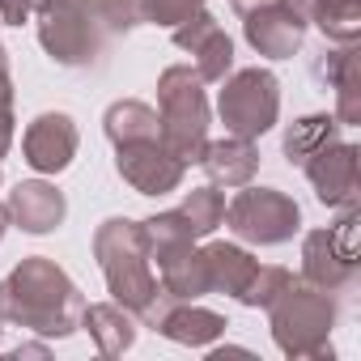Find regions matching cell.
Here are the masks:
<instances>
[{
	"mask_svg": "<svg viewBox=\"0 0 361 361\" xmlns=\"http://www.w3.org/2000/svg\"><path fill=\"white\" fill-rule=\"evenodd\" d=\"M43 51L64 68H90L102 60L115 35L140 22L136 0H30Z\"/></svg>",
	"mask_w": 361,
	"mask_h": 361,
	"instance_id": "cell-1",
	"label": "cell"
},
{
	"mask_svg": "<svg viewBox=\"0 0 361 361\" xmlns=\"http://www.w3.org/2000/svg\"><path fill=\"white\" fill-rule=\"evenodd\" d=\"M81 314H85L81 289L47 255H26L0 281V323L26 327L47 340H64L81 327Z\"/></svg>",
	"mask_w": 361,
	"mask_h": 361,
	"instance_id": "cell-2",
	"label": "cell"
},
{
	"mask_svg": "<svg viewBox=\"0 0 361 361\" xmlns=\"http://www.w3.org/2000/svg\"><path fill=\"white\" fill-rule=\"evenodd\" d=\"M94 259H98V268H102V276H106L111 298H115L123 310H132L136 323H145V314L153 310L161 285H157V276H153L140 221L106 217V221L94 230Z\"/></svg>",
	"mask_w": 361,
	"mask_h": 361,
	"instance_id": "cell-3",
	"label": "cell"
},
{
	"mask_svg": "<svg viewBox=\"0 0 361 361\" xmlns=\"http://www.w3.org/2000/svg\"><path fill=\"white\" fill-rule=\"evenodd\" d=\"M157 140L183 161H200L209 145V98L192 64H170L157 77Z\"/></svg>",
	"mask_w": 361,
	"mask_h": 361,
	"instance_id": "cell-4",
	"label": "cell"
},
{
	"mask_svg": "<svg viewBox=\"0 0 361 361\" xmlns=\"http://www.w3.org/2000/svg\"><path fill=\"white\" fill-rule=\"evenodd\" d=\"M268 327L285 357H327L331 361L336 298L306 281H289V289L268 306Z\"/></svg>",
	"mask_w": 361,
	"mask_h": 361,
	"instance_id": "cell-5",
	"label": "cell"
},
{
	"mask_svg": "<svg viewBox=\"0 0 361 361\" xmlns=\"http://www.w3.org/2000/svg\"><path fill=\"white\" fill-rule=\"evenodd\" d=\"M217 115L230 136L259 140L264 132L276 128L281 115V81L268 68H238L221 81L217 94Z\"/></svg>",
	"mask_w": 361,
	"mask_h": 361,
	"instance_id": "cell-6",
	"label": "cell"
},
{
	"mask_svg": "<svg viewBox=\"0 0 361 361\" xmlns=\"http://www.w3.org/2000/svg\"><path fill=\"white\" fill-rule=\"evenodd\" d=\"M226 221L243 243L255 247H281L302 230V209L293 196L276 192V188H243L230 204H226Z\"/></svg>",
	"mask_w": 361,
	"mask_h": 361,
	"instance_id": "cell-7",
	"label": "cell"
},
{
	"mask_svg": "<svg viewBox=\"0 0 361 361\" xmlns=\"http://www.w3.org/2000/svg\"><path fill=\"white\" fill-rule=\"evenodd\" d=\"M115 170L136 196H166L183 188L188 166L178 161L161 140H136L115 149Z\"/></svg>",
	"mask_w": 361,
	"mask_h": 361,
	"instance_id": "cell-8",
	"label": "cell"
},
{
	"mask_svg": "<svg viewBox=\"0 0 361 361\" xmlns=\"http://www.w3.org/2000/svg\"><path fill=\"white\" fill-rule=\"evenodd\" d=\"M174 47L196 60L200 81H226L230 68H234V43H230V35L221 30V22L209 9H200L188 22L174 26Z\"/></svg>",
	"mask_w": 361,
	"mask_h": 361,
	"instance_id": "cell-9",
	"label": "cell"
},
{
	"mask_svg": "<svg viewBox=\"0 0 361 361\" xmlns=\"http://www.w3.org/2000/svg\"><path fill=\"white\" fill-rule=\"evenodd\" d=\"M357 161H361V149L348 145V140H331L323 145L302 170L310 178V188L319 196V204L327 209H348L357 204Z\"/></svg>",
	"mask_w": 361,
	"mask_h": 361,
	"instance_id": "cell-10",
	"label": "cell"
},
{
	"mask_svg": "<svg viewBox=\"0 0 361 361\" xmlns=\"http://www.w3.org/2000/svg\"><path fill=\"white\" fill-rule=\"evenodd\" d=\"M77 145H81V132H77L73 115H64V111H43L22 136V153L39 174L68 170L77 157Z\"/></svg>",
	"mask_w": 361,
	"mask_h": 361,
	"instance_id": "cell-11",
	"label": "cell"
},
{
	"mask_svg": "<svg viewBox=\"0 0 361 361\" xmlns=\"http://www.w3.org/2000/svg\"><path fill=\"white\" fill-rule=\"evenodd\" d=\"M243 35L264 60H293L302 51V39H306V18L281 0V5H272V9L247 13L243 18Z\"/></svg>",
	"mask_w": 361,
	"mask_h": 361,
	"instance_id": "cell-12",
	"label": "cell"
},
{
	"mask_svg": "<svg viewBox=\"0 0 361 361\" xmlns=\"http://www.w3.org/2000/svg\"><path fill=\"white\" fill-rule=\"evenodd\" d=\"M9 221L26 234H51L64 226L68 217V200L56 183H43V178H26L9 192Z\"/></svg>",
	"mask_w": 361,
	"mask_h": 361,
	"instance_id": "cell-13",
	"label": "cell"
},
{
	"mask_svg": "<svg viewBox=\"0 0 361 361\" xmlns=\"http://www.w3.org/2000/svg\"><path fill=\"white\" fill-rule=\"evenodd\" d=\"M357 276V259L336 243L331 226L327 230H310L302 238V281L323 289V293H340L348 281Z\"/></svg>",
	"mask_w": 361,
	"mask_h": 361,
	"instance_id": "cell-14",
	"label": "cell"
},
{
	"mask_svg": "<svg viewBox=\"0 0 361 361\" xmlns=\"http://www.w3.org/2000/svg\"><path fill=\"white\" fill-rule=\"evenodd\" d=\"M157 264V285L174 298V302H200L204 293H213L209 285V264H204V251L196 243H183V247H170Z\"/></svg>",
	"mask_w": 361,
	"mask_h": 361,
	"instance_id": "cell-15",
	"label": "cell"
},
{
	"mask_svg": "<svg viewBox=\"0 0 361 361\" xmlns=\"http://www.w3.org/2000/svg\"><path fill=\"white\" fill-rule=\"evenodd\" d=\"M226 314H217V310H204V306H196V302H170L166 310H161V319L153 323V331H161L166 340H174V344H188V348H209L213 340H221L226 336Z\"/></svg>",
	"mask_w": 361,
	"mask_h": 361,
	"instance_id": "cell-16",
	"label": "cell"
},
{
	"mask_svg": "<svg viewBox=\"0 0 361 361\" xmlns=\"http://www.w3.org/2000/svg\"><path fill=\"white\" fill-rule=\"evenodd\" d=\"M200 166L213 178V188H247L259 174V149H255V140H243V136L209 140L200 153Z\"/></svg>",
	"mask_w": 361,
	"mask_h": 361,
	"instance_id": "cell-17",
	"label": "cell"
},
{
	"mask_svg": "<svg viewBox=\"0 0 361 361\" xmlns=\"http://www.w3.org/2000/svg\"><path fill=\"white\" fill-rule=\"evenodd\" d=\"M81 327L90 331V340L98 344L102 357H123L136 344V314L123 310L119 302H94V306L85 302Z\"/></svg>",
	"mask_w": 361,
	"mask_h": 361,
	"instance_id": "cell-18",
	"label": "cell"
},
{
	"mask_svg": "<svg viewBox=\"0 0 361 361\" xmlns=\"http://www.w3.org/2000/svg\"><path fill=\"white\" fill-rule=\"evenodd\" d=\"M289 9L306 18V26H319L327 43H357L361 39V0H285Z\"/></svg>",
	"mask_w": 361,
	"mask_h": 361,
	"instance_id": "cell-19",
	"label": "cell"
},
{
	"mask_svg": "<svg viewBox=\"0 0 361 361\" xmlns=\"http://www.w3.org/2000/svg\"><path fill=\"white\" fill-rule=\"evenodd\" d=\"M319 77H327L336 85V119H340V128H357L361 123V64H357V43L331 51L319 64Z\"/></svg>",
	"mask_w": 361,
	"mask_h": 361,
	"instance_id": "cell-20",
	"label": "cell"
},
{
	"mask_svg": "<svg viewBox=\"0 0 361 361\" xmlns=\"http://www.w3.org/2000/svg\"><path fill=\"white\" fill-rule=\"evenodd\" d=\"M204 264H209V285L213 293H226V298H238L247 289V281L255 276V255L238 243H209L204 247Z\"/></svg>",
	"mask_w": 361,
	"mask_h": 361,
	"instance_id": "cell-21",
	"label": "cell"
},
{
	"mask_svg": "<svg viewBox=\"0 0 361 361\" xmlns=\"http://www.w3.org/2000/svg\"><path fill=\"white\" fill-rule=\"evenodd\" d=\"M102 132L106 140L119 149V145H136V140H157V111L149 102H136V98H119L106 106L102 115Z\"/></svg>",
	"mask_w": 361,
	"mask_h": 361,
	"instance_id": "cell-22",
	"label": "cell"
},
{
	"mask_svg": "<svg viewBox=\"0 0 361 361\" xmlns=\"http://www.w3.org/2000/svg\"><path fill=\"white\" fill-rule=\"evenodd\" d=\"M331 140H340V119L336 115H302L298 123L285 128V157H289V166H306Z\"/></svg>",
	"mask_w": 361,
	"mask_h": 361,
	"instance_id": "cell-23",
	"label": "cell"
},
{
	"mask_svg": "<svg viewBox=\"0 0 361 361\" xmlns=\"http://www.w3.org/2000/svg\"><path fill=\"white\" fill-rule=\"evenodd\" d=\"M140 234H145V251H149V264H153V259H161L170 247L196 243V234H192L188 217L178 213V209H170V213H157V217H145V221H140Z\"/></svg>",
	"mask_w": 361,
	"mask_h": 361,
	"instance_id": "cell-24",
	"label": "cell"
},
{
	"mask_svg": "<svg viewBox=\"0 0 361 361\" xmlns=\"http://www.w3.org/2000/svg\"><path fill=\"white\" fill-rule=\"evenodd\" d=\"M188 217V226H192V234L196 238H209L221 221H226V196L209 183V188H192L188 196H183V209H178Z\"/></svg>",
	"mask_w": 361,
	"mask_h": 361,
	"instance_id": "cell-25",
	"label": "cell"
},
{
	"mask_svg": "<svg viewBox=\"0 0 361 361\" xmlns=\"http://www.w3.org/2000/svg\"><path fill=\"white\" fill-rule=\"evenodd\" d=\"M289 281H293V272H289V268L264 264V268H255V276L247 281V289L238 293V302H243V306H251V310H268V306L289 289Z\"/></svg>",
	"mask_w": 361,
	"mask_h": 361,
	"instance_id": "cell-26",
	"label": "cell"
},
{
	"mask_svg": "<svg viewBox=\"0 0 361 361\" xmlns=\"http://www.w3.org/2000/svg\"><path fill=\"white\" fill-rule=\"evenodd\" d=\"M140 5V22L149 26H178V22H188L192 13L204 9V0H136Z\"/></svg>",
	"mask_w": 361,
	"mask_h": 361,
	"instance_id": "cell-27",
	"label": "cell"
},
{
	"mask_svg": "<svg viewBox=\"0 0 361 361\" xmlns=\"http://www.w3.org/2000/svg\"><path fill=\"white\" fill-rule=\"evenodd\" d=\"M13 73H9V51L0 47V157L13 145Z\"/></svg>",
	"mask_w": 361,
	"mask_h": 361,
	"instance_id": "cell-28",
	"label": "cell"
},
{
	"mask_svg": "<svg viewBox=\"0 0 361 361\" xmlns=\"http://www.w3.org/2000/svg\"><path fill=\"white\" fill-rule=\"evenodd\" d=\"M35 13L30 0H0V26H26Z\"/></svg>",
	"mask_w": 361,
	"mask_h": 361,
	"instance_id": "cell-29",
	"label": "cell"
},
{
	"mask_svg": "<svg viewBox=\"0 0 361 361\" xmlns=\"http://www.w3.org/2000/svg\"><path fill=\"white\" fill-rule=\"evenodd\" d=\"M26 357H39V361H43V357H47V344H18V348L9 353V361H26Z\"/></svg>",
	"mask_w": 361,
	"mask_h": 361,
	"instance_id": "cell-30",
	"label": "cell"
},
{
	"mask_svg": "<svg viewBox=\"0 0 361 361\" xmlns=\"http://www.w3.org/2000/svg\"><path fill=\"white\" fill-rule=\"evenodd\" d=\"M230 5L247 18V13H255V9H272V5H281V0H230Z\"/></svg>",
	"mask_w": 361,
	"mask_h": 361,
	"instance_id": "cell-31",
	"label": "cell"
},
{
	"mask_svg": "<svg viewBox=\"0 0 361 361\" xmlns=\"http://www.w3.org/2000/svg\"><path fill=\"white\" fill-rule=\"evenodd\" d=\"M5 230H9V209L0 204V238H5Z\"/></svg>",
	"mask_w": 361,
	"mask_h": 361,
	"instance_id": "cell-32",
	"label": "cell"
},
{
	"mask_svg": "<svg viewBox=\"0 0 361 361\" xmlns=\"http://www.w3.org/2000/svg\"><path fill=\"white\" fill-rule=\"evenodd\" d=\"M0 340H5V327H0Z\"/></svg>",
	"mask_w": 361,
	"mask_h": 361,
	"instance_id": "cell-33",
	"label": "cell"
}]
</instances>
